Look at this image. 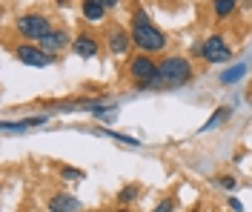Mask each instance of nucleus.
<instances>
[{"instance_id": "obj_18", "label": "nucleus", "mask_w": 252, "mask_h": 212, "mask_svg": "<svg viewBox=\"0 0 252 212\" xmlns=\"http://www.w3.org/2000/svg\"><path fill=\"white\" fill-rule=\"evenodd\" d=\"M244 75H247V63H238V66L226 69V72L220 75V83H223V86H232V83H238Z\"/></svg>"}, {"instance_id": "obj_14", "label": "nucleus", "mask_w": 252, "mask_h": 212, "mask_svg": "<svg viewBox=\"0 0 252 212\" xmlns=\"http://www.w3.org/2000/svg\"><path fill=\"white\" fill-rule=\"evenodd\" d=\"M229 118H232V106H218L215 112L209 115V121H206V123H204V126H201L198 132L204 135V132H212V129H218V126H223V123H226Z\"/></svg>"}, {"instance_id": "obj_19", "label": "nucleus", "mask_w": 252, "mask_h": 212, "mask_svg": "<svg viewBox=\"0 0 252 212\" xmlns=\"http://www.w3.org/2000/svg\"><path fill=\"white\" fill-rule=\"evenodd\" d=\"M212 183H215L218 189H223V192H235V189H238V178H235V175H229V172H220V175H215V178H212Z\"/></svg>"}, {"instance_id": "obj_9", "label": "nucleus", "mask_w": 252, "mask_h": 212, "mask_svg": "<svg viewBox=\"0 0 252 212\" xmlns=\"http://www.w3.org/2000/svg\"><path fill=\"white\" fill-rule=\"evenodd\" d=\"M72 52L78 55L80 61H92V58L100 55V37L94 32H89V29H80L75 34V40H72Z\"/></svg>"}, {"instance_id": "obj_6", "label": "nucleus", "mask_w": 252, "mask_h": 212, "mask_svg": "<svg viewBox=\"0 0 252 212\" xmlns=\"http://www.w3.org/2000/svg\"><path fill=\"white\" fill-rule=\"evenodd\" d=\"M12 52H15V61H17V63L32 66V69H49V66L58 63V55L43 52L37 43H17Z\"/></svg>"}, {"instance_id": "obj_25", "label": "nucleus", "mask_w": 252, "mask_h": 212, "mask_svg": "<svg viewBox=\"0 0 252 212\" xmlns=\"http://www.w3.org/2000/svg\"><path fill=\"white\" fill-rule=\"evenodd\" d=\"M55 6H58V9H69V6H72V0H55Z\"/></svg>"}, {"instance_id": "obj_7", "label": "nucleus", "mask_w": 252, "mask_h": 212, "mask_svg": "<svg viewBox=\"0 0 252 212\" xmlns=\"http://www.w3.org/2000/svg\"><path fill=\"white\" fill-rule=\"evenodd\" d=\"M103 40H106V52L115 55V58H126L129 49H132V34L121 23H109L106 32H103Z\"/></svg>"}, {"instance_id": "obj_27", "label": "nucleus", "mask_w": 252, "mask_h": 212, "mask_svg": "<svg viewBox=\"0 0 252 212\" xmlns=\"http://www.w3.org/2000/svg\"><path fill=\"white\" fill-rule=\"evenodd\" d=\"M94 212H106V210H94Z\"/></svg>"}, {"instance_id": "obj_1", "label": "nucleus", "mask_w": 252, "mask_h": 212, "mask_svg": "<svg viewBox=\"0 0 252 212\" xmlns=\"http://www.w3.org/2000/svg\"><path fill=\"white\" fill-rule=\"evenodd\" d=\"M129 34H132V46L141 49L143 55H152V58L160 55V52H166V46H169L166 32L149 17V12H146L143 6H135V9H132V17H129Z\"/></svg>"}, {"instance_id": "obj_28", "label": "nucleus", "mask_w": 252, "mask_h": 212, "mask_svg": "<svg viewBox=\"0 0 252 212\" xmlns=\"http://www.w3.org/2000/svg\"><path fill=\"white\" fill-rule=\"evenodd\" d=\"M238 3H244V0H238Z\"/></svg>"}, {"instance_id": "obj_11", "label": "nucleus", "mask_w": 252, "mask_h": 212, "mask_svg": "<svg viewBox=\"0 0 252 212\" xmlns=\"http://www.w3.org/2000/svg\"><path fill=\"white\" fill-rule=\"evenodd\" d=\"M83 210V204H80V198H75L72 192H52L46 198V212H80Z\"/></svg>"}, {"instance_id": "obj_12", "label": "nucleus", "mask_w": 252, "mask_h": 212, "mask_svg": "<svg viewBox=\"0 0 252 212\" xmlns=\"http://www.w3.org/2000/svg\"><path fill=\"white\" fill-rule=\"evenodd\" d=\"M80 15H83L86 23H103L106 9H103L100 0H80Z\"/></svg>"}, {"instance_id": "obj_4", "label": "nucleus", "mask_w": 252, "mask_h": 212, "mask_svg": "<svg viewBox=\"0 0 252 212\" xmlns=\"http://www.w3.org/2000/svg\"><path fill=\"white\" fill-rule=\"evenodd\" d=\"M52 17L43 12H23L15 20V32L23 37V43H40L49 32H52Z\"/></svg>"}, {"instance_id": "obj_22", "label": "nucleus", "mask_w": 252, "mask_h": 212, "mask_svg": "<svg viewBox=\"0 0 252 212\" xmlns=\"http://www.w3.org/2000/svg\"><path fill=\"white\" fill-rule=\"evenodd\" d=\"M226 204H229V210H232V212H244V204H241V201H238L235 195L226 198Z\"/></svg>"}, {"instance_id": "obj_24", "label": "nucleus", "mask_w": 252, "mask_h": 212, "mask_svg": "<svg viewBox=\"0 0 252 212\" xmlns=\"http://www.w3.org/2000/svg\"><path fill=\"white\" fill-rule=\"evenodd\" d=\"M189 58L201 61V40H198V43H192V49H189Z\"/></svg>"}, {"instance_id": "obj_10", "label": "nucleus", "mask_w": 252, "mask_h": 212, "mask_svg": "<svg viewBox=\"0 0 252 212\" xmlns=\"http://www.w3.org/2000/svg\"><path fill=\"white\" fill-rule=\"evenodd\" d=\"M72 32H69V26H52V32L37 43L43 52H52V55H58V52H66L72 49Z\"/></svg>"}, {"instance_id": "obj_8", "label": "nucleus", "mask_w": 252, "mask_h": 212, "mask_svg": "<svg viewBox=\"0 0 252 212\" xmlns=\"http://www.w3.org/2000/svg\"><path fill=\"white\" fill-rule=\"evenodd\" d=\"M52 121V112H37V115H26L20 121H0V132L3 135H23L29 129H40Z\"/></svg>"}, {"instance_id": "obj_23", "label": "nucleus", "mask_w": 252, "mask_h": 212, "mask_svg": "<svg viewBox=\"0 0 252 212\" xmlns=\"http://www.w3.org/2000/svg\"><path fill=\"white\" fill-rule=\"evenodd\" d=\"M103 3V9L106 12H115V9H121V0H100Z\"/></svg>"}, {"instance_id": "obj_21", "label": "nucleus", "mask_w": 252, "mask_h": 212, "mask_svg": "<svg viewBox=\"0 0 252 212\" xmlns=\"http://www.w3.org/2000/svg\"><path fill=\"white\" fill-rule=\"evenodd\" d=\"M175 207H178V201H175L172 195H166V198H160L155 207H152V212H175Z\"/></svg>"}, {"instance_id": "obj_15", "label": "nucleus", "mask_w": 252, "mask_h": 212, "mask_svg": "<svg viewBox=\"0 0 252 212\" xmlns=\"http://www.w3.org/2000/svg\"><path fill=\"white\" fill-rule=\"evenodd\" d=\"M209 9H212L215 20H226V17H232L238 12V0H212Z\"/></svg>"}, {"instance_id": "obj_13", "label": "nucleus", "mask_w": 252, "mask_h": 212, "mask_svg": "<svg viewBox=\"0 0 252 212\" xmlns=\"http://www.w3.org/2000/svg\"><path fill=\"white\" fill-rule=\"evenodd\" d=\"M89 135H97V138H109V141H118V144H124V147H135V149H141V147H143L138 138H132V135H124V132H115V129H103V126H97V129H89Z\"/></svg>"}, {"instance_id": "obj_16", "label": "nucleus", "mask_w": 252, "mask_h": 212, "mask_svg": "<svg viewBox=\"0 0 252 212\" xmlns=\"http://www.w3.org/2000/svg\"><path fill=\"white\" fill-rule=\"evenodd\" d=\"M141 183H126L124 189H121V192H118V195H115V201H118V207H132V204H135V201H138V198H141Z\"/></svg>"}, {"instance_id": "obj_3", "label": "nucleus", "mask_w": 252, "mask_h": 212, "mask_svg": "<svg viewBox=\"0 0 252 212\" xmlns=\"http://www.w3.org/2000/svg\"><path fill=\"white\" fill-rule=\"evenodd\" d=\"M126 78L132 81V86L138 92H152V89H160V81H158V61L152 55H132L129 63H126Z\"/></svg>"}, {"instance_id": "obj_17", "label": "nucleus", "mask_w": 252, "mask_h": 212, "mask_svg": "<svg viewBox=\"0 0 252 212\" xmlns=\"http://www.w3.org/2000/svg\"><path fill=\"white\" fill-rule=\"evenodd\" d=\"M94 121H103V123H112L115 118H118V106H112V103H100V106H94L92 112H89Z\"/></svg>"}, {"instance_id": "obj_20", "label": "nucleus", "mask_w": 252, "mask_h": 212, "mask_svg": "<svg viewBox=\"0 0 252 212\" xmlns=\"http://www.w3.org/2000/svg\"><path fill=\"white\" fill-rule=\"evenodd\" d=\"M61 178L75 183V181H83V178H86V172H83V169H75V166H61Z\"/></svg>"}, {"instance_id": "obj_2", "label": "nucleus", "mask_w": 252, "mask_h": 212, "mask_svg": "<svg viewBox=\"0 0 252 212\" xmlns=\"http://www.w3.org/2000/svg\"><path fill=\"white\" fill-rule=\"evenodd\" d=\"M158 81H160V89L189 86L195 81V66L184 55H163L158 61Z\"/></svg>"}, {"instance_id": "obj_26", "label": "nucleus", "mask_w": 252, "mask_h": 212, "mask_svg": "<svg viewBox=\"0 0 252 212\" xmlns=\"http://www.w3.org/2000/svg\"><path fill=\"white\" fill-rule=\"evenodd\" d=\"M115 212H135V210H132V207H118Z\"/></svg>"}, {"instance_id": "obj_5", "label": "nucleus", "mask_w": 252, "mask_h": 212, "mask_svg": "<svg viewBox=\"0 0 252 212\" xmlns=\"http://www.w3.org/2000/svg\"><path fill=\"white\" fill-rule=\"evenodd\" d=\"M201 61L209 63V66L229 63V61H232V46H229V40L220 32L206 34L204 40H201Z\"/></svg>"}]
</instances>
